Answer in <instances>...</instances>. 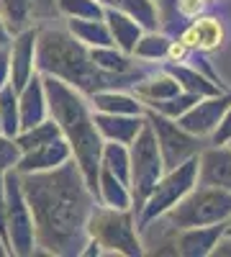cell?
Wrapping results in <instances>:
<instances>
[{
  "label": "cell",
  "mask_w": 231,
  "mask_h": 257,
  "mask_svg": "<svg viewBox=\"0 0 231 257\" xmlns=\"http://www.w3.org/2000/svg\"><path fill=\"white\" fill-rule=\"evenodd\" d=\"M34 213L36 252L70 257L88 244V219L98 198L75 160L47 173L21 175Z\"/></svg>",
  "instance_id": "1"
},
{
  "label": "cell",
  "mask_w": 231,
  "mask_h": 257,
  "mask_svg": "<svg viewBox=\"0 0 231 257\" xmlns=\"http://www.w3.org/2000/svg\"><path fill=\"white\" fill-rule=\"evenodd\" d=\"M36 70L41 75L57 77L82 95H93L100 90H131L144 75H121L100 70L90 57V49L77 41L67 29H54L49 24H39L36 41Z\"/></svg>",
  "instance_id": "2"
},
{
  "label": "cell",
  "mask_w": 231,
  "mask_h": 257,
  "mask_svg": "<svg viewBox=\"0 0 231 257\" xmlns=\"http://www.w3.org/2000/svg\"><path fill=\"white\" fill-rule=\"evenodd\" d=\"M44 85H47V98H49V116L59 123L62 137L72 147L75 162L80 165L90 190L95 193L98 173H100V152L106 139L100 137L95 126L93 105L88 95H82L80 90L70 88L67 82H62L57 77L44 75Z\"/></svg>",
  "instance_id": "3"
},
{
  "label": "cell",
  "mask_w": 231,
  "mask_h": 257,
  "mask_svg": "<svg viewBox=\"0 0 231 257\" xmlns=\"http://www.w3.org/2000/svg\"><path fill=\"white\" fill-rule=\"evenodd\" d=\"M88 237L100 244L103 254L141 257L146 252L136 224V213L131 208H111L95 203L88 219Z\"/></svg>",
  "instance_id": "4"
},
{
  "label": "cell",
  "mask_w": 231,
  "mask_h": 257,
  "mask_svg": "<svg viewBox=\"0 0 231 257\" xmlns=\"http://www.w3.org/2000/svg\"><path fill=\"white\" fill-rule=\"evenodd\" d=\"M162 219L175 229L231 221V190L195 183V188L180 203H175Z\"/></svg>",
  "instance_id": "5"
},
{
  "label": "cell",
  "mask_w": 231,
  "mask_h": 257,
  "mask_svg": "<svg viewBox=\"0 0 231 257\" xmlns=\"http://www.w3.org/2000/svg\"><path fill=\"white\" fill-rule=\"evenodd\" d=\"M129 155H131V180H129V185H131V198H134L131 211L139 216L144 201L149 198V193L154 190V185L164 175V160H162L154 128H152L149 121L144 123L139 137L129 144Z\"/></svg>",
  "instance_id": "6"
},
{
  "label": "cell",
  "mask_w": 231,
  "mask_h": 257,
  "mask_svg": "<svg viewBox=\"0 0 231 257\" xmlns=\"http://www.w3.org/2000/svg\"><path fill=\"white\" fill-rule=\"evenodd\" d=\"M6 178V239L11 247V254L16 257H29L36 254V226H34V213L26 201L24 183H21L18 170H8Z\"/></svg>",
  "instance_id": "7"
},
{
  "label": "cell",
  "mask_w": 231,
  "mask_h": 257,
  "mask_svg": "<svg viewBox=\"0 0 231 257\" xmlns=\"http://www.w3.org/2000/svg\"><path fill=\"white\" fill-rule=\"evenodd\" d=\"M195 183H198V155L185 160L182 165H177L172 170H164V175L159 178V183L154 185V190L149 193V198L144 201L139 216H136L139 229L152 224L159 216H164L175 203H180L195 188Z\"/></svg>",
  "instance_id": "8"
},
{
  "label": "cell",
  "mask_w": 231,
  "mask_h": 257,
  "mask_svg": "<svg viewBox=\"0 0 231 257\" xmlns=\"http://www.w3.org/2000/svg\"><path fill=\"white\" fill-rule=\"evenodd\" d=\"M144 116L154 128V137H157L159 152H162V160H164V170H172V167L182 165L185 160L200 155V149H203L200 137L182 128L175 118L164 116L159 111H152V108H144Z\"/></svg>",
  "instance_id": "9"
},
{
  "label": "cell",
  "mask_w": 231,
  "mask_h": 257,
  "mask_svg": "<svg viewBox=\"0 0 231 257\" xmlns=\"http://www.w3.org/2000/svg\"><path fill=\"white\" fill-rule=\"evenodd\" d=\"M231 105V88H226L223 93H216V95H205L200 98L195 105L187 113H182L180 118H175L182 128H187L190 134L195 137H211L216 132V126L221 123L223 113L228 111Z\"/></svg>",
  "instance_id": "10"
},
{
  "label": "cell",
  "mask_w": 231,
  "mask_h": 257,
  "mask_svg": "<svg viewBox=\"0 0 231 257\" xmlns=\"http://www.w3.org/2000/svg\"><path fill=\"white\" fill-rule=\"evenodd\" d=\"M36 41H39V24L13 34L11 41H8V52H11V85L16 90H21L39 72L36 70Z\"/></svg>",
  "instance_id": "11"
},
{
  "label": "cell",
  "mask_w": 231,
  "mask_h": 257,
  "mask_svg": "<svg viewBox=\"0 0 231 257\" xmlns=\"http://www.w3.org/2000/svg\"><path fill=\"white\" fill-rule=\"evenodd\" d=\"M75 160L72 157V147L65 137H57L41 147H34L29 152H21V160L16 165V170L21 175H31V173H47V170L62 167L65 162Z\"/></svg>",
  "instance_id": "12"
},
{
  "label": "cell",
  "mask_w": 231,
  "mask_h": 257,
  "mask_svg": "<svg viewBox=\"0 0 231 257\" xmlns=\"http://www.w3.org/2000/svg\"><path fill=\"white\" fill-rule=\"evenodd\" d=\"M177 39H182L190 52L205 54V52H213V49L223 47L226 29L221 24V18H216V16H195L187 21V26L180 31Z\"/></svg>",
  "instance_id": "13"
},
{
  "label": "cell",
  "mask_w": 231,
  "mask_h": 257,
  "mask_svg": "<svg viewBox=\"0 0 231 257\" xmlns=\"http://www.w3.org/2000/svg\"><path fill=\"white\" fill-rule=\"evenodd\" d=\"M198 183L231 190V147L213 144L198 155Z\"/></svg>",
  "instance_id": "14"
},
{
  "label": "cell",
  "mask_w": 231,
  "mask_h": 257,
  "mask_svg": "<svg viewBox=\"0 0 231 257\" xmlns=\"http://www.w3.org/2000/svg\"><path fill=\"white\" fill-rule=\"evenodd\" d=\"M228 221L208 224V226H190V229H177L175 247L182 257H208L218 244V239L226 234Z\"/></svg>",
  "instance_id": "15"
},
{
  "label": "cell",
  "mask_w": 231,
  "mask_h": 257,
  "mask_svg": "<svg viewBox=\"0 0 231 257\" xmlns=\"http://www.w3.org/2000/svg\"><path fill=\"white\" fill-rule=\"evenodd\" d=\"M18 111H21V128L36 126L44 118H49V98H47V85L41 72H36L18 90Z\"/></svg>",
  "instance_id": "16"
},
{
  "label": "cell",
  "mask_w": 231,
  "mask_h": 257,
  "mask_svg": "<svg viewBox=\"0 0 231 257\" xmlns=\"http://www.w3.org/2000/svg\"><path fill=\"white\" fill-rule=\"evenodd\" d=\"M93 116H95V126H98L100 137L106 142H118V144H131L146 123V116L100 113V111H93Z\"/></svg>",
  "instance_id": "17"
},
{
  "label": "cell",
  "mask_w": 231,
  "mask_h": 257,
  "mask_svg": "<svg viewBox=\"0 0 231 257\" xmlns=\"http://www.w3.org/2000/svg\"><path fill=\"white\" fill-rule=\"evenodd\" d=\"M162 67L180 82V88L185 93H193L198 98L216 95V93H223L226 90L223 82L211 80L205 72H200L198 67H193V64H187V62H162Z\"/></svg>",
  "instance_id": "18"
},
{
  "label": "cell",
  "mask_w": 231,
  "mask_h": 257,
  "mask_svg": "<svg viewBox=\"0 0 231 257\" xmlns=\"http://www.w3.org/2000/svg\"><path fill=\"white\" fill-rule=\"evenodd\" d=\"M182 88H180V82L167 72L164 67H154V70H149L146 72L134 88H131V93L144 103V108L146 105H152V103H159V100H167V98H172V95H177Z\"/></svg>",
  "instance_id": "19"
},
{
  "label": "cell",
  "mask_w": 231,
  "mask_h": 257,
  "mask_svg": "<svg viewBox=\"0 0 231 257\" xmlns=\"http://www.w3.org/2000/svg\"><path fill=\"white\" fill-rule=\"evenodd\" d=\"M103 18H106V24L111 29V36H113V44L126 52V54H131L134 57V47H136V41L141 39L144 34V26L139 24L136 18H131L129 13H123L113 6H106V13H103Z\"/></svg>",
  "instance_id": "20"
},
{
  "label": "cell",
  "mask_w": 231,
  "mask_h": 257,
  "mask_svg": "<svg viewBox=\"0 0 231 257\" xmlns=\"http://www.w3.org/2000/svg\"><path fill=\"white\" fill-rule=\"evenodd\" d=\"M65 24H67L65 29L77 41H82L88 49H93V47H116L106 18H65Z\"/></svg>",
  "instance_id": "21"
},
{
  "label": "cell",
  "mask_w": 231,
  "mask_h": 257,
  "mask_svg": "<svg viewBox=\"0 0 231 257\" xmlns=\"http://www.w3.org/2000/svg\"><path fill=\"white\" fill-rule=\"evenodd\" d=\"M95 198L103 206H111V208H131L134 198H131V185L123 183L121 178H116L108 167L100 165V173H98V188H95Z\"/></svg>",
  "instance_id": "22"
},
{
  "label": "cell",
  "mask_w": 231,
  "mask_h": 257,
  "mask_svg": "<svg viewBox=\"0 0 231 257\" xmlns=\"http://www.w3.org/2000/svg\"><path fill=\"white\" fill-rule=\"evenodd\" d=\"M93 111L100 113H126V116H144V103L126 90H100L93 93L90 98Z\"/></svg>",
  "instance_id": "23"
},
{
  "label": "cell",
  "mask_w": 231,
  "mask_h": 257,
  "mask_svg": "<svg viewBox=\"0 0 231 257\" xmlns=\"http://www.w3.org/2000/svg\"><path fill=\"white\" fill-rule=\"evenodd\" d=\"M170 41L172 36H167L164 31L154 29V31H144L141 39L136 41L134 47V57L141 59V62H162L167 59V52H170Z\"/></svg>",
  "instance_id": "24"
},
{
  "label": "cell",
  "mask_w": 231,
  "mask_h": 257,
  "mask_svg": "<svg viewBox=\"0 0 231 257\" xmlns=\"http://www.w3.org/2000/svg\"><path fill=\"white\" fill-rule=\"evenodd\" d=\"M100 165L108 167L116 178L123 183L131 180V155H129V144H118V142H103V152H100Z\"/></svg>",
  "instance_id": "25"
},
{
  "label": "cell",
  "mask_w": 231,
  "mask_h": 257,
  "mask_svg": "<svg viewBox=\"0 0 231 257\" xmlns=\"http://www.w3.org/2000/svg\"><path fill=\"white\" fill-rule=\"evenodd\" d=\"M0 16H3L6 29L11 31V36L36 24L31 0H0Z\"/></svg>",
  "instance_id": "26"
},
{
  "label": "cell",
  "mask_w": 231,
  "mask_h": 257,
  "mask_svg": "<svg viewBox=\"0 0 231 257\" xmlns=\"http://www.w3.org/2000/svg\"><path fill=\"white\" fill-rule=\"evenodd\" d=\"M0 132L8 137H18L21 132V111H18V90L8 82L0 88Z\"/></svg>",
  "instance_id": "27"
},
{
  "label": "cell",
  "mask_w": 231,
  "mask_h": 257,
  "mask_svg": "<svg viewBox=\"0 0 231 257\" xmlns=\"http://www.w3.org/2000/svg\"><path fill=\"white\" fill-rule=\"evenodd\" d=\"M57 137H62V128H59V123L49 116V118H44V121L36 123V126L21 128L18 137H16V142H18V147H21V152H29V149L41 147V144H47V142H52V139H57Z\"/></svg>",
  "instance_id": "28"
},
{
  "label": "cell",
  "mask_w": 231,
  "mask_h": 257,
  "mask_svg": "<svg viewBox=\"0 0 231 257\" xmlns=\"http://www.w3.org/2000/svg\"><path fill=\"white\" fill-rule=\"evenodd\" d=\"M108 6L129 13L144 26V31H154L159 29V18H157V3L154 0H111Z\"/></svg>",
  "instance_id": "29"
},
{
  "label": "cell",
  "mask_w": 231,
  "mask_h": 257,
  "mask_svg": "<svg viewBox=\"0 0 231 257\" xmlns=\"http://www.w3.org/2000/svg\"><path fill=\"white\" fill-rule=\"evenodd\" d=\"M59 18H103L106 6L100 0H57Z\"/></svg>",
  "instance_id": "30"
},
{
  "label": "cell",
  "mask_w": 231,
  "mask_h": 257,
  "mask_svg": "<svg viewBox=\"0 0 231 257\" xmlns=\"http://www.w3.org/2000/svg\"><path fill=\"white\" fill-rule=\"evenodd\" d=\"M198 100H200L198 95L180 90L177 95L167 98V100H159V103H152V105H146V108H152V111H159V113L170 116V118H180L182 113H187V111H190V108H193V105H195Z\"/></svg>",
  "instance_id": "31"
},
{
  "label": "cell",
  "mask_w": 231,
  "mask_h": 257,
  "mask_svg": "<svg viewBox=\"0 0 231 257\" xmlns=\"http://www.w3.org/2000/svg\"><path fill=\"white\" fill-rule=\"evenodd\" d=\"M21 160V147L13 137L0 132V175H6L8 170H16Z\"/></svg>",
  "instance_id": "32"
},
{
  "label": "cell",
  "mask_w": 231,
  "mask_h": 257,
  "mask_svg": "<svg viewBox=\"0 0 231 257\" xmlns=\"http://www.w3.org/2000/svg\"><path fill=\"white\" fill-rule=\"evenodd\" d=\"M31 8H34V21L36 24H47V21L59 18L57 0H31Z\"/></svg>",
  "instance_id": "33"
},
{
  "label": "cell",
  "mask_w": 231,
  "mask_h": 257,
  "mask_svg": "<svg viewBox=\"0 0 231 257\" xmlns=\"http://www.w3.org/2000/svg\"><path fill=\"white\" fill-rule=\"evenodd\" d=\"M231 139V105H228V111L223 113L221 123L216 126V132L211 134V144H226Z\"/></svg>",
  "instance_id": "34"
},
{
  "label": "cell",
  "mask_w": 231,
  "mask_h": 257,
  "mask_svg": "<svg viewBox=\"0 0 231 257\" xmlns=\"http://www.w3.org/2000/svg\"><path fill=\"white\" fill-rule=\"evenodd\" d=\"M11 82V52L8 44L0 47V88H6Z\"/></svg>",
  "instance_id": "35"
},
{
  "label": "cell",
  "mask_w": 231,
  "mask_h": 257,
  "mask_svg": "<svg viewBox=\"0 0 231 257\" xmlns=\"http://www.w3.org/2000/svg\"><path fill=\"white\" fill-rule=\"evenodd\" d=\"M6 211H8V201H6V178L0 175V234L6 237Z\"/></svg>",
  "instance_id": "36"
},
{
  "label": "cell",
  "mask_w": 231,
  "mask_h": 257,
  "mask_svg": "<svg viewBox=\"0 0 231 257\" xmlns=\"http://www.w3.org/2000/svg\"><path fill=\"white\" fill-rule=\"evenodd\" d=\"M211 254H216V257H231V234H223V237L218 239V244L213 247V252Z\"/></svg>",
  "instance_id": "37"
},
{
  "label": "cell",
  "mask_w": 231,
  "mask_h": 257,
  "mask_svg": "<svg viewBox=\"0 0 231 257\" xmlns=\"http://www.w3.org/2000/svg\"><path fill=\"white\" fill-rule=\"evenodd\" d=\"M8 41H11V31L6 29V21H3V16H0V47L8 44Z\"/></svg>",
  "instance_id": "38"
},
{
  "label": "cell",
  "mask_w": 231,
  "mask_h": 257,
  "mask_svg": "<svg viewBox=\"0 0 231 257\" xmlns=\"http://www.w3.org/2000/svg\"><path fill=\"white\" fill-rule=\"evenodd\" d=\"M11 254V247H8V239L0 234V257H8Z\"/></svg>",
  "instance_id": "39"
},
{
  "label": "cell",
  "mask_w": 231,
  "mask_h": 257,
  "mask_svg": "<svg viewBox=\"0 0 231 257\" xmlns=\"http://www.w3.org/2000/svg\"><path fill=\"white\" fill-rule=\"evenodd\" d=\"M226 234H231V221H228V226H226Z\"/></svg>",
  "instance_id": "40"
},
{
  "label": "cell",
  "mask_w": 231,
  "mask_h": 257,
  "mask_svg": "<svg viewBox=\"0 0 231 257\" xmlns=\"http://www.w3.org/2000/svg\"><path fill=\"white\" fill-rule=\"evenodd\" d=\"M100 3H103V6H108V3H111V0H100Z\"/></svg>",
  "instance_id": "41"
},
{
  "label": "cell",
  "mask_w": 231,
  "mask_h": 257,
  "mask_svg": "<svg viewBox=\"0 0 231 257\" xmlns=\"http://www.w3.org/2000/svg\"><path fill=\"white\" fill-rule=\"evenodd\" d=\"M226 144H228V147H231V139H228V142H226Z\"/></svg>",
  "instance_id": "42"
}]
</instances>
